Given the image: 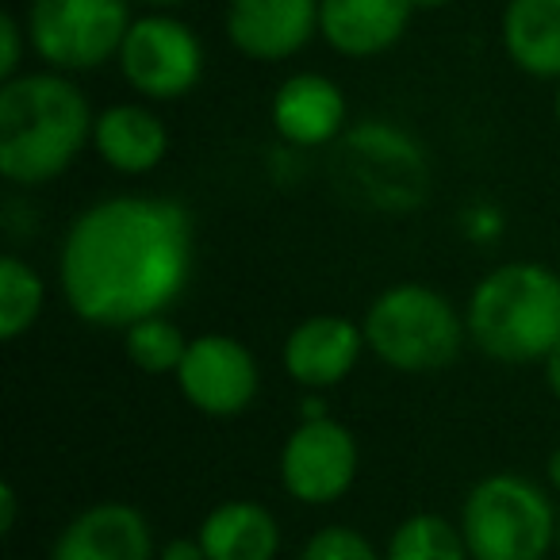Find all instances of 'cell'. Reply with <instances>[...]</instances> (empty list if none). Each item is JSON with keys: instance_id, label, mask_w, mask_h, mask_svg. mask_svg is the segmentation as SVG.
Masks as SVG:
<instances>
[{"instance_id": "cell-13", "label": "cell", "mask_w": 560, "mask_h": 560, "mask_svg": "<svg viewBox=\"0 0 560 560\" xmlns=\"http://www.w3.org/2000/svg\"><path fill=\"white\" fill-rule=\"evenodd\" d=\"M361 350H365V330L338 315H315L289 335L284 369L300 388H335L353 373Z\"/></svg>"}, {"instance_id": "cell-9", "label": "cell", "mask_w": 560, "mask_h": 560, "mask_svg": "<svg viewBox=\"0 0 560 560\" xmlns=\"http://www.w3.org/2000/svg\"><path fill=\"white\" fill-rule=\"evenodd\" d=\"M358 442L335 419H307L280 450V483L296 503L327 506L353 488Z\"/></svg>"}, {"instance_id": "cell-22", "label": "cell", "mask_w": 560, "mask_h": 560, "mask_svg": "<svg viewBox=\"0 0 560 560\" xmlns=\"http://www.w3.org/2000/svg\"><path fill=\"white\" fill-rule=\"evenodd\" d=\"M300 560H384L361 529L353 526H323L307 537Z\"/></svg>"}, {"instance_id": "cell-6", "label": "cell", "mask_w": 560, "mask_h": 560, "mask_svg": "<svg viewBox=\"0 0 560 560\" xmlns=\"http://www.w3.org/2000/svg\"><path fill=\"white\" fill-rule=\"evenodd\" d=\"M131 32L127 0H32L27 35L55 70H96L119 58Z\"/></svg>"}, {"instance_id": "cell-30", "label": "cell", "mask_w": 560, "mask_h": 560, "mask_svg": "<svg viewBox=\"0 0 560 560\" xmlns=\"http://www.w3.org/2000/svg\"><path fill=\"white\" fill-rule=\"evenodd\" d=\"M557 557H560V506H557Z\"/></svg>"}, {"instance_id": "cell-29", "label": "cell", "mask_w": 560, "mask_h": 560, "mask_svg": "<svg viewBox=\"0 0 560 560\" xmlns=\"http://www.w3.org/2000/svg\"><path fill=\"white\" fill-rule=\"evenodd\" d=\"M147 4H162V9H170V4H180V0H147Z\"/></svg>"}, {"instance_id": "cell-16", "label": "cell", "mask_w": 560, "mask_h": 560, "mask_svg": "<svg viewBox=\"0 0 560 560\" xmlns=\"http://www.w3.org/2000/svg\"><path fill=\"white\" fill-rule=\"evenodd\" d=\"M208 560H277L280 522L254 499H226L196 529Z\"/></svg>"}, {"instance_id": "cell-8", "label": "cell", "mask_w": 560, "mask_h": 560, "mask_svg": "<svg viewBox=\"0 0 560 560\" xmlns=\"http://www.w3.org/2000/svg\"><path fill=\"white\" fill-rule=\"evenodd\" d=\"M119 70L135 93L150 101H177L192 93L203 73L200 39L173 16H142L124 39Z\"/></svg>"}, {"instance_id": "cell-25", "label": "cell", "mask_w": 560, "mask_h": 560, "mask_svg": "<svg viewBox=\"0 0 560 560\" xmlns=\"http://www.w3.org/2000/svg\"><path fill=\"white\" fill-rule=\"evenodd\" d=\"M16 488H12V483H4V488H0V534L9 537L12 529H16Z\"/></svg>"}, {"instance_id": "cell-26", "label": "cell", "mask_w": 560, "mask_h": 560, "mask_svg": "<svg viewBox=\"0 0 560 560\" xmlns=\"http://www.w3.org/2000/svg\"><path fill=\"white\" fill-rule=\"evenodd\" d=\"M545 381H549V388H552V396L560 399V346L557 350L545 358Z\"/></svg>"}, {"instance_id": "cell-27", "label": "cell", "mask_w": 560, "mask_h": 560, "mask_svg": "<svg viewBox=\"0 0 560 560\" xmlns=\"http://www.w3.org/2000/svg\"><path fill=\"white\" fill-rule=\"evenodd\" d=\"M545 476H549V483L560 491V450L549 453V460H545Z\"/></svg>"}, {"instance_id": "cell-3", "label": "cell", "mask_w": 560, "mask_h": 560, "mask_svg": "<svg viewBox=\"0 0 560 560\" xmlns=\"http://www.w3.org/2000/svg\"><path fill=\"white\" fill-rule=\"evenodd\" d=\"M465 330L488 358L522 365L560 346V277L537 261H511L476 284Z\"/></svg>"}, {"instance_id": "cell-4", "label": "cell", "mask_w": 560, "mask_h": 560, "mask_svg": "<svg viewBox=\"0 0 560 560\" xmlns=\"http://www.w3.org/2000/svg\"><path fill=\"white\" fill-rule=\"evenodd\" d=\"M472 560H545L557 545V511L545 488L518 472H491L460 506Z\"/></svg>"}, {"instance_id": "cell-24", "label": "cell", "mask_w": 560, "mask_h": 560, "mask_svg": "<svg viewBox=\"0 0 560 560\" xmlns=\"http://www.w3.org/2000/svg\"><path fill=\"white\" fill-rule=\"evenodd\" d=\"M158 560H208V552H203L200 537H173V541L158 552Z\"/></svg>"}, {"instance_id": "cell-20", "label": "cell", "mask_w": 560, "mask_h": 560, "mask_svg": "<svg viewBox=\"0 0 560 560\" xmlns=\"http://www.w3.org/2000/svg\"><path fill=\"white\" fill-rule=\"evenodd\" d=\"M43 312V280L20 257H0V338L16 342Z\"/></svg>"}, {"instance_id": "cell-2", "label": "cell", "mask_w": 560, "mask_h": 560, "mask_svg": "<svg viewBox=\"0 0 560 560\" xmlns=\"http://www.w3.org/2000/svg\"><path fill=\"white\" fill-rule=\"evenodd\" d=\"M96 119L62 73H24L0 89V173L16 185H47L85 150Z\"/></svg>"}, {"instance_id": "cell-17", "label": "cell", "mask_w": 560, "mask_h": 560, "mask_svg": "<svg viewBox=\"0 0 560 560\" xmlns=\"http://www.w3.org/2000/svg\"><path fill=\"white\" fill-rule=\"evenodd\" d=\"M93 147L116 173H150L170 150V135L142 104H116L96 116Z\"/></svg>"}, {"instance_id": "cell-18", "label": "cell", "mask_w": 560, "mask_h": 560, "mask_svg": "<svg viewBox=\"0 0 560 560\" xmlns=\"http://www.w3.org/2000/svg\"><path fill=\"white\" fill-rule=\"evenodd\" d=\"M503 43L511 62L529 78H560V0H511Z\"/></svg>"}, {"instance_id": "cell-31", "label": "cell", "mask_w": 560, "mask_h": 560, "mask_svg": "<svg viewBox=\"0 0 560 560\" xmlns=\"http://www.w3.org/2000/svg\"><path fill=\"white\" fill-rule=\"evenodd\" d=\"M557 119H560V89H557Z\"/></svg>"}, {"instance_id": "cell-15", "label": "cell", "mask_w": 560, "mask_h": 560, "mask_svg": "<svg viewBox=\"0 0 560 560\" xmlns=\"http://www.w3.org/2000/svg\"><path fill=\"white\" fill-rule=\"evenodd\" d=\"M346 124V96L323 73H296L272 96V127L292 147H323Z\"/></svg>"}, {"instance_id": "cell-12", "label": "cell", "mask_w": 560, "mask_h": 560, "mask_svg": "<svg viewBox=\"0 0 560 560\" xmlns=\"http://www.w3.org/2000/svg\"><path fill=\"white\" fill-rule=\"evenodd\" d=\"M50 560H154V534L139 506L93 503L58 534Z\"/></svg>"}, {"instance_id": "cell-5", "label": "cell", "mask_w": 560, "mask_h": 560, "mask_svg": "<svg viewBox=\"0 0 560 560\" xmlns=\"http://www.w3.org/2000/svg\"><path fill=\"white\" fill-rule=\"evenodd\" d=\"M361 330L369 350L399 373H438L453 365L465 342L460 315L427 284H396L381 292L369 304Z\"/></svg>"}, {"instance_id": "cell-10", "label": "cell", "mask_w": 560, "mask_h": 560, "mask_svg": "<svg viewBox=\"0 0 560 560\" xmlns=\"http://www.w3.org/2000/svg\"><path fill=\"white\" fill-rule=\"evenodd\" d=\"M257 361L242 342L226 335H200L188 342V353L177 369V388L196 411L211 419L242 415L257 396Z\"/></svg>"}, {"instance_id": "cell-28", "label": "cell", "mask_w": 560, "mask_h": 560, "mask_svg": "<svg viewBox=\"0 0 560 560\" xmlns=\"http://www.w3.org/2000/svg\"><path fill=\"white\" fill-rule=\"evenodd\" d=\"M415 9H442V4H450V0H411Z\"/></svg>"}, {"instance_id": "cell-23", "label": "cell", "mask_w": 560, "mask_h": 560, "mask_svg": "<svg viewBox=\"0 0 560 560\" xmlns=\"http://www.w3.org/2000/svg\"><path fill=\"white\" fill-rule=\"evenodd\" d=\"M20 24L12 16L0 20V78L12 81L16 78V66H20Z\"/></svg>"}, {"instance_id": "cell-14", "label": "cell", "mask_w": 560, "mask_h": 560, "mask_svg": "<svg viewBox=\"0 0 560 560\" xmlns=\"http://www.w3.org/2000/svg\"><path fill=\"white\" fill-rule=\"evenodd\" d=\"M411 0H319V32L338 55L373 58L407 32Z\"/></svg>"}, {"instance_id": "cell-1", "label": "cell", "mask_w": 560, "mask_h": 560, "mask_svg": "<svg viewBox=\"0 0 560 560\" xmlns=\"http://www.w3.org/2000/svg\"><path fill=\"white\" fill-rule=\"evenodd\" d=\"M62 289L93 327L162 315L192 272V223L177 200L112 196L73 219L62 242Z\"/></svg>"}, {"instance_id": "cell-7", "label": "cell", "mask_w": 560, "mask_h": 560, "mask_svg": "<svg viewBox=\"0 0 560 560\" xmlns=\"http://www.w3.org/2000/svg\"><path fill=\"white\" fill-rule=\"evenodd\" d=\"M335 173L358 200L381 211H411L427 196V158L388 124L358 127L335 154Z\"/></svg>"}, {"instance_id": "cell-11", "label": "cell", "mask_w": 560, "mask_h": 560, "mask_svg": "<svg viewBox=\"0 0 560 560\" xmlns=\"http://www.w3.org/2000/svg\"><path fill=\"white\" fill-rule=\"evenodd\" d=\"M319 32V0H231L226 35L246 58L280 62Z\"/></svg>"}, {"instance_id": "cell-21", "label": "cell", "mask_w": 560, "mask_h": 560, "mask_svg": "<svg viewBox=\"0 0 560 560\" xmlns=\"http://www.w3.org/2000/svg\"><path fill=\"white\" fill-rule=\"evenodd\" d=\"M188 353V342L180 335L177 323H170L165 315H150V319L127 327V358L142 369V373H173L177 376L180 361Z\"/></svg>"}, {"instance_id": "cell-19", "label": "cell", "mask_w": 560, "mask_h": 560, "mask_svg": "<svg viewBox=\"0 0 560 560\" xmlns=\"http://www.w3.org/2000/svg\"><path fill=\"white\" fill-rule=\"evenodd\" d=\"M384 560H472L460 526L442 514H411L388 537Z\"/></svg>"}]
</instances>
